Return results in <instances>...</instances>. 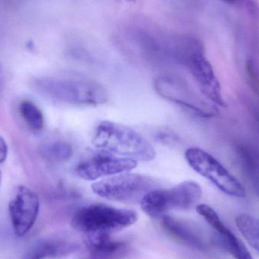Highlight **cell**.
I'll list each match as a JSON object with an SVG mask.
<instances>
[{"instance_id": "cell-6", "label": "cell", "mask_w": 259, "mask_h": 259, "mask_svg": "<svg viewBox=\"0 0 259 259\" xmlns=\"http://www.w3.org/2000/svg\"><path fill=\"white\" fill-rule=\"evenodd\" d=\"M154 178L131 171L97 181L93 184V192L100 197L122 202H137L146 193L158 188Z\"/></svg>"}, {"instance_id": "cell-20", "label": "cell", "mask_w": 259, "mask_h": 259, "mask_svg": "<svg viewBox=\"0 0 259 259\" xmlns=\"http://www.w3.org/2000/svg\"><path fill=\"white\" fill-rule=\"evenodd\" d=\"M8 155L7 143L4 139L0 136V164L5 162Z\"/></svg>"}, {"instance_id": "cell-2", "label": "cell", "mask_w": 259, "mask_h": 259, "mask_svg": "<svg viewBox=\"0 0 259 259\" xmlns=\"http://www.w3.org/2000/svg\"><path fill=\"white\" fill-rule=\"evenodd\" d=\"M91 141L103 152L137 161H151L156 155L155 149L143 136L113 121L100 122L93 133Z\"/></svg>"}, {"instance_id": "cell-5", "label": "cell", "mask_w": 259, "mask_h": 259, "mask_svg": "<svg viewBox=\"0 0 259 259\" xmlns=\"http://www.w3.org/2000/svg\"><path fill=\"white\" fill-rule=\"evenodd\" d=\"M202 189L195 181H184L170 189L156 188L143 196L140 205L152 219H162L172 210L196 208L202 199Z\"/></svg>"}, {"instance_id": "cell-8", "label": "cell", "mask_w": 259, "mask_h": 259, "mask_svg": "<svg viewBox=\"0 0 259 259\" xmlns=\"http://www.w3.org/2000/svg\"><path fill=\"white\" fill-rule=\"evenodd\" d=\"M40 202L36 192L20 186L9 204L12 229L17 237H24L33 228L39 212Z\"/></svg>"}, {"instance_id": "cell-7", "label": "cell", "mask_w": 259, "mask_h": 259, "mask_svg": "<svg viewBox=\"0 0 259 259\" xmlns=\"http://www.w3.org/2000/svg\"><path fill=\"white\" fill-rule=\"evenodd\" d=\"M185 158L193 170L206 178L222 193L236 198H244L246 190L241 183L213 155L199 147L189 148Z\"/></svg>"}, {"instance_id": "cell-16", "label": "cell", "mask_w": 259, "mask_h": 259, "mask_svg": "<svg viewBox=\"0 0 259 259\" xmlns=\"http://www.w3.org/2000/svg\"><path fill=\"white\" fill-rule=\"evenodd\" d=\"M236 225L242 235L252 247L259 252V219L249 214H240L235 219Z\"/></svg>"}, {"instance_id": "cell-3", "label": "cell", "mask_w": 259, "mask_h": 259, "mask_svg": "<svg viewBox=\"0 0 259 259\" xmlns=\"http://www.w3.org/2000/svg\"><path fill=\"white\" fill-rule=\"evenodd\" d=\"M34 88L49 100L71 106H100L109 100L100 83L83 79L40 77L35 80Z\"/></svg>"}, {"instance_id": "cell-13", "label": "cell", "mask_w": 259, "mask_h": 259, "mask_svg": "<svg viewBox=\"0 0 259 259\" xmlns=\"http://www.w3.org/2000/svg\"><path fill=\"white\" fill-rule=\"evenodd\" d=\"M161 219L164 229L177 240L199 250H205L206 249L202 237L190 225L167 214Z\"/></svg>"}, {"instance_id": "cell-17", "label": "cell", "mask_w": 259, "mask_h": 259, "mask_svg": "<svg viewBox=\"0 0 259 259\" xmlns=\"http://www.w3.org/2000/svg\"><path fill=\"white\" fill-rule=\"evenodd\" d=\"M41 154L46 159L56 162H64L71 159L74 149L68 142L56 140L44 145L41 148Z\"/></svg>"}, {"instance_id": "cell-18", "label": "cell", "mask_w": 259, "mask_h": 259, "mask_svg": "<svg viewBox=\"0 0 259 259\" xmlns=\"http://www.w3.org/2000/svg\"><path fill=\"white\" fill-rule=\"evenodd\" d=\"M19 112L30 128L35 131L44 129L45 125L44 114L34 103L30 100H23L19 105Z\"/></svg>"}, {"instance_id": "cell-10", "label": "cell", "mask_w": 259, "mask_h": 259, "mask_svg": "<svg viewBox=\"0 0 259 259\" xmlns=\"http://www.w3.org/2000/svg\"><path fill=\"white\" fill-rule=\"evenodd\" d=\"M155 88L163 98L180 105L198 116L209 118L213 115L212 111L205 109L203 105L199 103L195 93L184 80L173 77H158L155 80Z\"/></svg>"}, {"instance_id": "cell-1", "label": "cell", "mask_w": 259, "mask_h": 259, "mask_svg": "<svg viewBox=\"0 0 259 259\" xmlns=\"http://www.w3.org/2000/svg\"><path fill=\"white\" fill-rule=\"evenodd\" d=\"M171 54L189 70L204 97L217 106L226 107L220 83L199 39L192 36L175 37Z\"/></svg>"}, {"instance_id": "cell-19", "label": "cell", "mask_w": 259, "mask_h": 259, "mask_svg": "<svg viewBox=\"0 0 259 259\" xmlns=\"http://www.w3.org/2000/svg\"><path fill=\"white\" fill-rule=\"evenodd\" d=\"M246 70L251 86L259 96V77L252 61H247Z\"/></svg>"}, {"instance_id": "cell-22", "label": "cell", "mask_w": 259, "mask_h": 259, "mask_svg": "<svg viewBox=\"0 0 259 259\" xmlns=\"http://www.w3.org/2000/svg\"><path fill=\"white\" fill-rule=\"evenodd\" d=\"M1 182H2V173H1V171H0V185H1Z\"/></svg>"}, {"instance_id": "cell-23", "label": "cell", "mask_w": 259, "mask_h": 259, "mask_svg": "<svg viewBox=\"0 0 259 259\" xmlns=\"http://www.w3.org/2000/svg\"><path fill=\"white\" fill-rule=\"evenodd\" d=\"M127 1L131 2V1H134V0H127Z\"/></svg>"}, {"instance_id": "cell-14", "label": "cell", "mask_w": 259, "mask_h": 259, "mask_svg": "<svg viewBox=\"0 0 259 259\" xmlns=\"http://www.w3.org/2000/svg\"><path fill=\"white\" fill-rule=\"evenodd\" d=\"M86 243L91 254L97 259H109L121 255L127 249L122 241L112 240L110 235L88 236Z\"/></svg>"}, {"instance_id": "cell-21", "label": "cell", "mask_w": 259, "mask_h": 259, "mask_svg": "<svg viewBox=\"0 0 259 259\" xmlns=\"http://www.w3.org/2000/svg\"><path fill=\"white\" fill-rule=\"evenodd\" d=\"M222 1L225 2V3H228V4H232V3H235L236 0H222Z\"/></svg>"}, {"instance_id": "cell-12", "label": "cell", "mask_w": 259, "mask_h": 259, "mask_svg": "<svg viewBox=\"0 0 259 259\" xmlns=\"http://www.w3.org/2000/svg\"><path fill=\"white\" fill-rule=\"evenodd\" d=\"M78 246L62 239H45L36 242L19 259H48L65 256L74 253Z\"/></svg>"}, {"instance_id": "cell-11", "label": "cell", "mask_w": 259, "mask_h": 259, "mask_svg": "<svg viewBox=\"0 0 259 259\" xmlns=\"http://www.w3.org/2000/svg\"><path fill=\"white\" fill-rule=\"evenodd\" d=\"M196 211L215 231L221 246L237 259H253L243 242L225 225L214 208L199 204Z\"/></svg>"}, {"instance_id": "cell-15", "label": "cell", "mask_w": 259, "mask_h": 259, "mask_svg": "<svg viewBox=\"0 0 259 259\" xmlns=\"http://www.w3.org/2000/svg\"><path fill=\"white\" fill-rule=\"evenodd\" d=\"M237 155L240 165L259 196V155L252 147L239 145Z\"/></svg>"}, {"instance_id": "cell-9", "label": "cell", "mask_w": 259, "mask_h": 259, "mask_svg": "<svg viewBox=\"0 0 259 259\" xmlns=\"http://www.w3.org/2000/svg\"><path fill=\"white\" fill-rule=\"evenodd\" d=\"M137 161L107 153L95 155L80 162L76 167V174L85 181H94L132 171Z\"/></svg>"}, {"instance_id": "cell-4", "label": "cell", "mask_w": 259, "mask_h": 259, "mask_svg": "<svg viewBox=\"0 0 259 259\" xmlns=\"http://www.w3.org/2000/svg\"><path fill=\"white\" fill-rule=\"evenodd\" d=\"M137 219L138 214L134 210L115 208L105 204H91L74 212L71 226L85 237L110 235L134 225Z\"/></svg>"}]
</instances>
